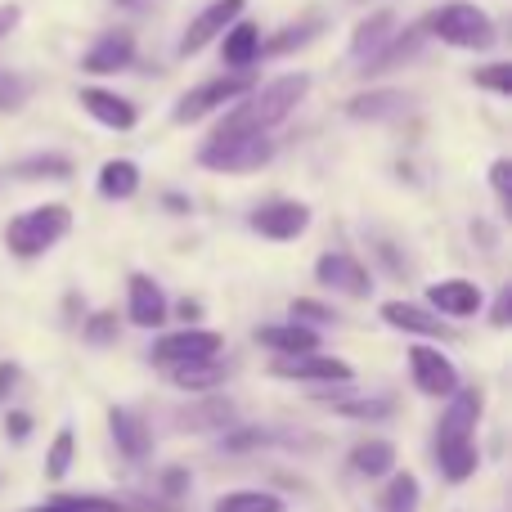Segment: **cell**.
Returning <instances> with one entry per match:
<instances>
[{"label": "cell", "instance_id": "6da1fadb", "mask_svg": "<svg viewBox=\"0 0 512 512\" xmlns=\"http://www.w3.org/2000/svg\"><path fill=\"white\" fill-rule=\"evenodd\" d=\"M481 405L486 391L481 387H454L450 391V409L441 414L436 427V463L450 481H468L477 472V423H481Z\"/></svg>", "mask_w": 512, "mask_h": 512}, {"label": "cell", "instance_id": "ac0fdd59", "mask_svg": "<svg viewBox=\"0 0 512 512\" xmlns=\"http://www.w3.org/2000/svg\"><path fill=\"white\" fill-rule=\"evenodd\" d=\"M216 41H221V59L230 63V68H252V63L261 59V27H256L252 18H243V14L234 18Z\"/></svg>", "mask_w": 512, "mask_h": 512}, {"label": "cell", "instance_id": "f6af8a7d", "mask_svg": "<svg viewBox=\"0 0 512 512\" xmlns=\"http://www.w3.org/2000/svg\"><path fill=\"white\" fill-rule=\"evenodd\" d=\"M117 5H140V0H117Z\"/></svg>", "mask_w": 512, "mask_h": 512}, {"label": "cell", "instance_id": "8d00e7d4", "mask_svg": "<svg viewBox=\"0 0 512 512\" xmlns=\"http://www.w3.org/2000/svg\"><path fill=\"white\" fill-rule=\"evenodd\" d=\"M117 337V315H95L86 324V342H95V346H108Z\"/></svg>", "mask_w": 512, "mask_h": 512}, {"label": "cell", "instance_id": "d4e9b609", "mask_svg": "<svg viewBox=\"0 0 512 512\" xmlns=\"http://www.w3.org/2000/svg\"><path fill=\"white\" fill-rule=\"evenodd\" d=\"M351 468L364 472V477H391L396 468V445L391 441H364L351 450Z\"/></svg>", "mask_w": 512, "mask_h": 512}, {"label": "cell", "instance_id": "52a82bcc", "mask_svg": "<svg viewBox=\"0 0 512 512\" xmlns=\"http://www.w3.org/2000/svg\"><path fill=\"white\" fill-rule=\"evenodd\" d=\"M274 378H288V382H315V387H351L355 369L346 360H333V355H279L274 360Z\"/></svg>", "mask_w": 512, "mask_h": 512}, {"label": "cell", "instance_id": "74e56055", "mask_svg": "<svg viewBox=\"0 0 512 512\" xmlns=\"http://www.w3.org/2000/svg\"><path fill=\"white\" fill-rule=\"evenodd\" d=\"M490 185H495V194H499V203H512V162L508 158H499L495 167H490Z\"/></svg>", "mask_w": 512, "mask_h": 512}, {"label": "cell", "instance_id": "277c9868", "mask_svg": "<svg viewBox=\"0 0 512 512\" xmlns=\"http://www.w3.org/2000/svg\"><path fill=\"white\" fill-rule=\"evenodd\" d=\"M270 158H274L270 135H248V131H212V140L198 149V167L225 171V176L261 171V167H270Z\"/></svg>", "mask_w": 512, "mask_h": 512}, {"label": "cell", "instance_id": "9c48e42d", "mask_svg": "<svg viewBox=\"0 0 512 512\" xmlns=\"http://www.w3.org/2000/svg\"><path fill=\"white\" fill-rule=\"evenodd\" d=\"M409 373H414V387L423 396H450L459 387V369H454L450 355H441L436 346H409Z\"/></svg>", "mask_w": 512, "mask_h": 512}, {"label": "cell", "instance_id": "44dd1931", "mask_svg": "<svg viewBox=\"0 0 512 512\" xmlns=\"http://www.w3.org/2000/svg\"><path fill=\"white\" fill-rule=\"evenodd\" d=\"M108 432H113L117 450H122L126 459L140 463L144 454H149V427H144V418H135L131 409H108Z\"/></svg>", "mask_w": 512, "mask_h": 512}, {"label": "cell", "instance_id": "7a4b0ae2", "mask_svg": "<svg viewBox=\"0 0 512 512\" xmlns=\"http://www.w3.org/2000/svg\"><path fill=\"white\" fill-rule=\"evenodd\" d=\"M310 77L306 72H288V77H274L270 86H252L248 95L234 99V108L225 113V122L216 131H248V135H270L292 108L306 99Z\"/></svg>", "mask_w": 512, "mask_h": 512}, {"label": "cell", "instance_id": "d6a6232c", "mask_svg": "<svg viewBox=\"0 0 512 512\" xmlns=\"http://www.w3.org/2000/svg\"><path fill=\"white\" fill-rule=\"evenodd\" d=\"M333 414H342V418H387V414H391V400H387V396H369V400H337Z\"/></svg>", "mask_w": 512, "mask_h": 512}, {"label": "cell", "instance_id": "7c38bea8", "mask_svg": "<svg viewBox=\"0 0 512 512\" xmlns=\"http://www.w3.org/2000/svg\"><path fill=\"white\" fill-rule=\"evenodd\" d=\"M315 279L324 283V288H333V292H346V297H369L373 292V274L346 252H324L319 256Z\"/></svg>", "mask_w": 512, "mask_h": 512}, {"label": "cell", "instance_id": "b9f144b4", "mask_svg": "<svg viewBox=\"0 0 512 512\" xmlns=\"http://www.w3.org/2000/svg\"><path fill=\"white\" fill-rule=\"evenodd\" d=\"M5 432L9 436H27V432H32V418H27V414H9L5 418Z\"/></svg>", "mask_w": 512, "mask_h": 512}, {"label": "cell", "instance_id": "7bdbcfd3", "mask_svg": "<svg viewBox=\"0 0 512 512\" xmlns=\"http://www.w3.org/2000/svg\"><path fill=\"white\" fill-rule=\"evenodd\" d=\"M14 387H18V369L14 364H0V400H5Z\"/></svg>", "mask_w": 512, "mask_h": 512}, {"label": "cell", "instance_id": "5b68a950", "mask_svg": "<svg viewBox=\"0 0 512 512\" xmlns=\"http://www.w3.org/2000/svg\"><path fill=\"white\" fill-rule=\"evenodd\" d=\"M68 230H72V212H68V207H63V203H45V207H32V212L14 216V221L5 225V248L14 256H23V261H32V256L50 252Z\"/></svg>", "mask_w": 512, "mask_h": 512}, {"label": "cell", "instance_id": "83f0119b", "mask_svg": "<svg viewBox=\"0 0 512 512\" xmlns=\"http://www.w3.org/2000/svg\"><path fill=\"white\" fill-rule=\"evenodd\" d=\"M212 512H283V499L270 490H234L212 504Z\"/></svg>", "mask_w": 512, "mask_h": 512}, {"label": "cell", "instance_id": "f35d334b", "mask_svg": "<svg viewBox=\"0 0 512 512\" xmlns=\"http://www.w3.org/2000/svg\"><path fill=\"white\" fill-rule=\"evenodd\" d=\"M490 324H495V328H508L512 324V288H499L495 310H490Z\"/></svg>", "mask_w": 512, "mask_h": 512}, {"label": "cell", "instance_id": "836d02e7", "mask_svg": "<svg viewBox=\"0 0 512 512\" xmlns=\"http://www.w3.org/2000/svg\"><path fill=\"white\" fill-rule=\"evenodd\" d=\"M472 81L490 95H512V63H486V68L472 72Z\"/></svg>", "mask_w": 512, "mask_h": 512}, {"label": "cell", "instance_id": "5bb4252c", "mask_svg": "<svg viewBox=\"0 0 512 512\" xmlns=\"http://www.w3.org/2000/svg\"><path fill=\"white\" fill-rule=\"evenodd\" d=\"M427 306H432L436 315H445V319H468V315H477V310L486 306V297H481V288L477 283H468V279H441V283L427 288Z\"/></svg>", "mask_w": 512, "mask_h": 512}, {"label": "cell", "instance_id": "4fadbf2b", "mask_svg": "<svg viewBox=\"0 0 512 512\" xmlns=\"http://www.w3.org/2000/svg\"><path fill=\"white\" fill-rule=\"evenodd\" d=\"M81 108H86L99 126H108V131H135V122H140V108L104 86H81Z\"/></svg>", "mask_w": 512, "mask_h": 512}, {"label": "cell", "instance_id": "2e32d148", "mask_svg": "<svg viewBox=\"0 0 512 512\" xmlns=\"http://www.w3.org/2000/svg\"><path fill=\"white\" fill-rule=\"evenodd\" d=\"M382 319L400 333H414V337H454L450 319L436 315L432 306H409V301H387L382 306Z\"/></svg>", "mask_w": 512, "mask_h": 512}, {"label": "cell", "instance_id": "60d3db41", "mask_svg": "<svg viewBox=\"0 0 512 512\" xmlns=\"http://www.w3.org/2000/svg\"><path fill=\"white\" fill-rule=\"evenodd\" d=\"M18 18H23V9L18 5H0V36H9L18 27Z\"/></svg>", "mask_w": 512, "mask_h": 512}, {"label": "cell", "instance_id": "cb8c5ba5", "mask_svg": "<svg viewBox=\"0 0 512 512\" xmlns=\"http://www.w3.org/2000/svg\"><path fill=\"white\" fill-rule=\"evenodd\" d=\"M171 382L176 387H185V391H212V387H221L225 382V369L216 364V355L212 360H185V364H171Z\"/></svg>", "mask_w": 512, "mask_h": 512}, {"label": "cell", "instance_id": "603a6c76", "mask_svg": "<svg viewBox=\"0 0 512 512\" xmlns=\"http://www.w3.org/2000/svg\"><path fill=\"white\" fill-rule=\"evenodd\" d=\"M423 27H409V32H391V41L382 45L373 59H364V72H382V68H396V63H409L418 54V45H423Z\"/></svg>", "mask_w": 512, "mask_h": 512}, {"label": "cell", "instance_id": "ab89813d", "mask_svg": "<svg viewBox=\"0 0 512 512\" xmlns=\"http://www.w3.org/2000/svg\"><path fill=\"white\" fill-rule=\"evenodd\" d=\"M162 490H167V495H185V490H189V472L185 468H167V472H162Z\"/></svg>", "mask_w": 512, "mask_h": 512}, {"label": "cell", "instance_id": "3957f363", "mask_svg": "<svg viewBox=\"0 0 512 512\" xmlns=\"http://www.w3.org/2000/svg\"><path fill=\"white\" fill-rule=\"evenodd\" d=\"M423 32L436 36L441 45H454V50H490L495 45V18L472 0H450V5L432 9L423 18Z\"/></svg>", "mask_w": 512, "mask_h": 512}, {"label": "cell", "instance_id": "9a60e30c", "mask_svg": "<svg viewBox=\"0 0 512 512\" xmlns=\"http://www.w3.org/2000/svg\"><path fill=\"white\" fill-rule=\"evenodd\" d=\"M135 63V36L131 32H104L86 54H81V68L90 77H108V72H122Z\"/></svg>", "mask_w": 512, "mask_h": 512}, {"label": "cell", "instance_id": "30bf717a", "mask_svg": "<svg viewBox=\"0 0 512 512\" xmlns=\"http://www.w3.org/2000/svg\"><path fill=\"white\" fill-rule=\"evenodd\" d=\"M243 9H248V0H212V5L185 27V36H180V54H185V59L189 54H203L207 45H212L216 36L243 14Z\"/></svg>", "mask_w": 512, "mask_h": 512}, {"label": "cell", "instance_id": "4316f807", "mask_svg": "<svg viewBox=\"0 0 512 512\" xmlns=\"http://www.w3.org/2000/svg\"><path fill=\"white\" fill-rule=\"evenodd\" d=\"M23 512H126L117 499H104V495H54L36 508H23Z\"/></svg>", "mask_w": 512, "mask_h": 512}, {"label": "cell", "instance_id": "f546056e", "mask_svg": "<svg viewBox=\"0 0 512 512\" xmlns=\"http://www.w3.org/2000/svg\"><path fill=\"white\" fill-rule=\"evenodd\" d=\"M418 508V477H409V472H396L387 486V495H382V512H414Z\"/></svg>", "mask_w": 512, "mask_h": 512}, {"label": "cell", "instance_id": "4dcf8cb0", "mask_svg": "<svg viewBox=\"0 0 512 512\" xmlns=\"http://www.w3.org/2000/svg\"><path fill=\"white\" fill-rule=\"evenodd\" d=\"M315 32H319L315 18H310V23H297V27H283V32L274 36V41H261V59H274V54H288L292 45H306Z\"/></svg>", "mask_w": 512, "mask_h": 512}, {"label": "cell", "instance_id": "d590c367", "mask_svg": "<svg viewBox=\"0 0 512 512\" xmlns=\"http://www.w3.org/2000/svg\"><path fill=\"white\" fill-rule=\"evenodd\" d=\"M292 319H301V324H337V310L319 306V301H310V297H297L292 301Z\"/></svg>", "mask_w": 512, "mask_h": 512}, {"label": "cell", "instance_id": "e0dca14e", "mask_svg": "<svg viewBox=\"0 0 512 512\" xmlns=\"http://www.w3.org/2000/svg\"><path fill=\"white\" fill-rule=\"evenodd\" d=\"M126 315L135 328H158L167 319V297L149 274H131V288H126Z\"/></svg>", "mask_w": 512, "mask_h": 512}, {"label": "cell", "instance_id": "d6986e66", "mask_svg": "<svg viewBox=\"0 0 512 512\" xmlns=\"http://www.w3.org/2000/svg\"><path fill=\"white\" fill-rule=\"evenodd\" d=\"M256 342L270 346L274 355H306L319 346V333L310 324H301V319H292V324H265L256 328Z\"/></svg>", "mask_w": 512, "mask_h": 512}, {"label": "cell", "instance_id": "1f68e13d", "mask_svg": "<svg viewBox=\"0 0 512 512\" xmlns=\"http://www.w3.org/2000/svg\"><path fill=\"white\" fill-rule=\"evenodd\" d=\"M189 418H180V427H221V423H230V400H203L198 409H185Z\"/></svg>", "mask_w": 512, "mask_h": 512}, {"label": "cell", "instance_id": "e575fe53", "mask_svg": "<svg viewBox=\"0 0 512 512\" xmlns=\"http://www.w3.org/2000/svg\"><path fill=\"white\" fill-rule=\"evenodd\" d=\"M18 176H54V180H68L72 176V162L68 158H32V162H18Z\"/></svg>", "mask_w": 512, "mask_h": 512}, {"label": "cell", "instance_id": "ee69618b", "mask_svg": "<svg viewBox=\"0 0 512 512\" xmlns=\"http://www.w3.org/2000/svg\"><path fill=\"white\" fill-rule=\"evenodd\" d=\"M176 315L185 319V324H194V319L203 315V306H198V301H180V306H176Z\"/></svg>", "mask_w": 512, "mask_h": 512}, {"label": "cell", "instance_id": "7402d4cb", "mask_svg": "<svg viewBox=\"0 0 512 512\" xmlns=\"http://www.w3.org/2000/svg\"><path fill=\"white\" fill-rule=\"evenodd\" d=\"M405 108H409V99L400 90H369V95H355L346 104V113L360 117V122H387V117L405 113Z\"/></svg>", "mask_w": 512, "mask_h": 512}, {"label": "cell", "instance_id": "8fae6325", "mask_svg": "<svg viewBox=\"0 0 512 512\" xmlns=\"http://www.w3.org/2000/svg\"><path fill=\"white\" fill-rule=\"evenodd\" d=\"M212 355H221V333H212V328H185V333H171L153 346V360L162 369L185 360H212Z\"/></svg>", "mask_w": 512, "mask_h": 512}, {"label": "cell", "instance_id": "484cf974", "mask_svg": "<svg viewBox=\"0 0 512 512\" xmlns=\"http://www.w3.org/2000/svg\"><path fill=\"white\" fill-rule=\"evenodd\" d=\"M135 189H140V167H135V162H126V158L104 162V171H99V194L117 203V198H131Z\"/></svg>", "mask_w": 512, "mask_h": 512}, {"label": "cell", "instance_id": "ffe728a7", "mask_svg": "<svg viewBox=\"0 0 512 512\" xmlns=\"http://www.w3.org/2000/svg\"><path fill=\"white\" fill-rule=\"evenodd\" d=\"M391 32H396V14H391V9H373V14L360 18V23H355V32H351V59L355 63L373 59V54L391 41Z\"/></svg>", "mask_w": 512, "mask_h": 512}, {"label": "cell", "instance_id": "8992f818", "mask_svg": "<svg viewBox=\"0 0 512 512\" xmlns=\"http://www.w3.org/2000/svg\"><path fill=\"white\" fill-rule=\"evenodd\" d=\"M252 86H256V81L243 68L230 72V77L203 81V86H194L189 95H180V104L171 108V122H176V126H194V122H203V117H212L216 108H225V104H234L239 95H248Z\"/></svg>", "mask_w": 512, "mask_h": 512}, {"label": "cell", "instance_id": "f1b7e54d", "mask_svg": "<svg viewBox=\"0 0 512 512\" xmlns=\"http://www.w3.org/2000/svg\"><path fill=\"white\" fill-rule=\"evenodd\" d=\"M72 450H77V436H72L68 427H59V432H54V441H50V454H45V477H50V481H63V477H68Z\"/></svg>", "mask_w": 512, "mask_h": 512}, {"label": "cell", "instance_id": "ba28073f", "mask_svg": "<svg viewBox=\"0 0 512 512\" xmlns=\"http://www.w3.org/2000/svg\"><path fill=\"white\" fill-rule=\"evenodd\" d=\"M248 225L261 234V239H270V243H292V239H301V234H306L310 207L306 203H292V198H270V203H261L248 216Z\"/></svg>", "mask_w": 512, "mask_h": 512}]
</instances>
